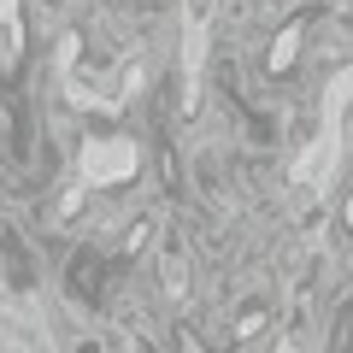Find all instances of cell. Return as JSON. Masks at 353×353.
Segmentation results:
<instances>
[{
	"label": "cell",
	"instance_id": "6da1fadb",
	"mask_svg": "<svg viewBox=\"0 0 353 353\" xmlns=\"http://www.w3.org/2000/svg\"><path fill=\"white\" fill-rule=\"evenodd\" d=\"M347 224H353V201H347Z\"/></svg>",
	"mask_w": 353,
	"mask_h": 353
}]
</instances>
